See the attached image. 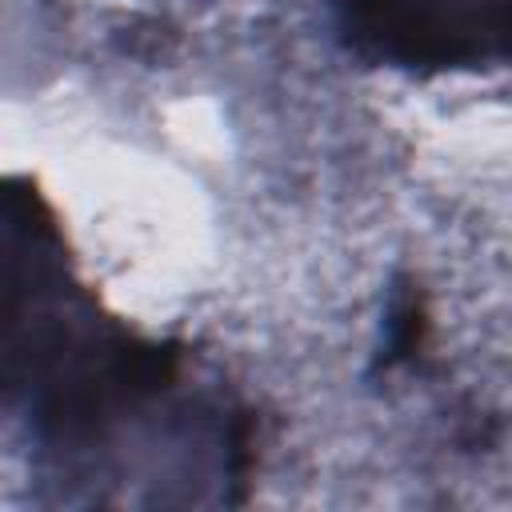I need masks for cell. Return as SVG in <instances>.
<instances>
[{"mask_svg":"<svg viewBox=\"0 0 512 512\" xmlns=\"http://www.w3.org/2000/svg\"><path fill=\"white\" fill-rule=\"evenodd\" d=\"M176 368V344L116 324L76 280L36 184L0 176V404L24 408L48 440H100Z\"/></svg>","mask_w":512,"mask_h":512,"instance_id":"obj_1","label":"cell"},{"mask_svg":"<svg viewBox=\"0 0 512 512\" xmlns=\"http://www.w3.org/2000/svg\"><path fill=\"white\" fill-rule=\"evenodd\" d=\"M352 52L420 72L508 56L512 0H328Z\"/></svg>","mask_w":512,"mask_h":512,"instance_id":"obj_2","label":"cell"},{"mask_svg":"<svg viewBox=\"0 0 512 512\" xmlns=\"http://www.w3.org/2000/svg\"><path fill=\"white\" fill-rule=\"evenodd\" d=\"M424 332H428V320H424V304L412 288H404L388 312V344H384V364H404V360H416V352L424 348Z\"/></svg>","mask_w":512,"mask_h":512,"instance_id":"obj_3","label":"cell"}]
</instances>
